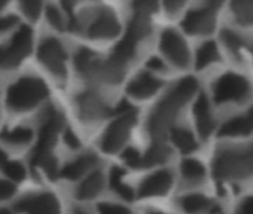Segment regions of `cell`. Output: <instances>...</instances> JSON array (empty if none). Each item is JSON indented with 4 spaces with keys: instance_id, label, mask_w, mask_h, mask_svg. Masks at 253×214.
<instances>
[{
    "instance_id": "20",
    "label": "cell",
    "mask_w": 253,
    "mask_h": 214,
    "mask_svg": "<svg viewBox=\"0 0 253 214\" xmlns=\"http://www.w3.org/2000/svg\"><path fill=\"white\" fill-rule=\"evenodd\" d=\"M253 133V109L237 115L219 128L220 137H246Z\"/></svg>"
},
{
    "instance_id": "8",
    "label": "cell",
    "mask_w": 253,
    "mask_h": 214,
    "mask_svg": "<svg viewBox=\"0 0 253 214\" xmlns=\"http://www.w3.org/2000/svg\"><path fill=\"white\" fill-rule=\"evenodd\" d=\"M38 58L39 61L51 71L52 76L58 79H64L67 74L66 69V60L67 54L64 51V46L61 45L60 40L55 37H46L42 40L38 49Z\"/></svg>"
},
{
    "instance_id": "44",
    "label": "cell",
    "mask_w": 253,
    "mask_h": 214,
    "mask_svg": "<svg viewBox=\"0 0 253 214\" xmlns=\"http://www.w3.org/2000/svg\"><path fill=\"white\" fill-rule=\"evenodd\" d=\"M61 2H63V6L66 8V11L67 12H72L73 6L79 2V0H61Z\"/></svg>"
},
{
    "instance_id": "27",
    "label": "cell",
    "mask_w": 253,
    "mask_h": 214,
    "mask_svg": "<svg viewBox=\"0 0 253 214\" xmlns=\"http://www.w3.org/2000/svg\"><path fill=\"white\" fill-rule=\"evenodd\" d=\"M231 11L240 24L253 26V0H232Z\"/></svg>"
},
{
    "instance_id": "52",
    "label": "cell",
    "mask_w": 253,
    "mask_h": 214,
    "mask_svg": "<svg viewBox=\"0 0 253 214\" xmlns=\"http://www.w3.org/2000/svg\"><path fill=\"white\" fill-rule=\"evenodd\" d=\"M250 51H252V55H253V48H252V49H250Z\"/></svg>"
},
{
    "instance_id": "19",
    "label": "cell",
    "mask_w": 253,
    "mask_h": 214,
    "mask_svg": "<svg viewBox=\"0 0 253 214\" xmlns=\"http://www.w3.org/2000/svg\"><path fill=\"white\" fill-rule=\"evenodd\" d=\"M98 164V158L94 153H85L81 155L79 158L73 159L72 162L66 164L63 167V170L60 171V176L66 180H79L85 176H88L91 171H94V168Z\"/></svg>"
},
{
    "instance_id": "24",
    "label": "cell",
    "mask_w": 253,
    "mask_h": 214,
    "mask_svg": "<svg viewBox=\"0 0 253 214\" xmlns=\"http://www.w3.org/2000/svg\"><path fill=\"white\" fill-rule=\"evenodd\" d=\"M170 158V149L163 140H154V143L143 152L142 156V168H151L157 165H163Z\"/></svg>"
},
{
    "instance_id": "38",
    "label": "cell",
    "mask_w": 253,
    "mask_h": 214,
    "mask_svg": "<svg viewBox=\"0 0 253 214\" xmlns=\"http://www.w3.org/2000/svg\"><path fill=\"white\" fill-rule=\"evenodd\" d=\"M15 186L8 180H0V201L9 199L15 193Z\"/></svg>"
},
{
    "instance_id": "5",
    "label": "cell",
    "mask_w": 253,
    "mask_h": 214,
    "mask_svg": "<svg viewBox=\"0 0 253 214\" xmlns=\"http://www.w3.org/2000/svg\"><path fill=\"white\" fill-rule=\"evenodd\" d=\"M136 121H137V112L133 107L124 112H119L118 118L110 122V125L106 128L100 140V146L103 152L106 153L119 152L125 146V143L128 142L131 130L136 125Z\"/></svg>"
},
{
    "instance_id": "17",
    "label": "cell",
    "mask_w": 253,
    "mask_h": 214,
    "mask_svg": "<svg viewBox=\"0 0 253 214\" xmlns=\"http://www.w3.org/2000/svg\"><path fill=\"white\" fill-rule=\"evenodd\" d=\"M192 110H194V118H195V127H197L200 137L207 139L216 128V121H214L207 97L200 95L194 103Z\"/></svg>"
},
{
    "instance_id": "11",
    "label": "cell",
    "mask_w": 253,
    "mask_h": 214,
    "mask_svg": "<svg viewBox=\"0 0 253 214\" xmlns=\"http://www.w3.org/2000/svg\"><path fill=\"white\" fill-rule=\"evenodd\" d=\"M161 51L166 58L179 69H186L191 63L189 49L182 36L174 30H166L161 35Z\"/></svg>"
},
{
    "instance_id": "4",
    "label": "cell",
    "mask_w": 253,
    "mask_h": 214,
    "mask_svg": "<svg viewBox=\"0 0 253 214\" xmlns=\"http://www.w3.org/2000/svg\"><path fill=\"white\" fill-rule=\"evenodd\" d=\"M49 95L46 83L35 76H24L9 86L6 104L12 112H27Z\"/></svg>"
},
{
    "instance_id": "15",
    "label": "cell",
    "mask_w": 253,
    "mask_h": 214,
    "mask_svg": "<svg viewBox=\"0 0 253 214\" xmlns=\"http://www.w3.org/2000/svg\"><path fill=\"white\" fill-rule=\"evenodd\" d=\"M182 27L189 35H209L214 29V12L211 8H200L186 14Z\"/></svg>"
},
{
    "instance_id": "16",
    "label": "cell",
    "mask_w": 253,
    "mask_h": 214,
    "mask_svg": "<svg viewBox=\"0 0 253 214\" xmlns=\"http://www.w3.org/2000/svg\"><path fill=\"white\" fill-rule=\"evenodd\" d=\"M177 204L185 214H214L219 211L216 202L200 192H188L182 195Z\"/></svg>"
},
{
    "instance_id": "7",
    "label": "cell",
    "mask_w": 253,
    "mask_h": 214,
    "mask_svg": "<svg viewBox=\"0 0 253 214\" xmlns=\"http://www.w3.org/2000/svg\"><path fill=\"white\" fill-rule=\"evenodd\" d=\"M61 130H63V115L57 109H54V107H49L42 116V124L39 127V139L32 152V158L52 153V147L55 146L57 137Z\"/></svg>"
},
{
    "instance_id": "37",
    "label": "cell",
    "mask_w": 253,
    "mask_h": 214,
    "mask_svg": "<svg viewBox=\"0 0 253 214\" xmlns=\"http://www.w3.org/2000/svg\"><path fill=\"white\" fill-rule=\"evenodd\" d=\"M122 159L124 162L131 167V168H142V156H143V152H140L139 149L136 147H128V149H124L122 152Z\"/></svg>"
},
{
    "instance_id": "33",
    "label": "cell",
    "mask_w": 253,
    "mask_h": 214,
    "mask_svg": "<svg viewBox=\"0 0 253 214\" xmlns=\"http://www.w3.org/2000/svg\"><path fill=\"white\" fill-rule=\"evenodd\" d=\"M222 42L225 43V46L232 52V54H240L241 48L244 46L243 39L232 30H223L222 32Z\"/></svg>"
},
{
    "instance_id": "26",
    "label": "cell",
    "mask_w": 253,
    "mask_h": 214,
    "mask_svg": "<svg viewBox=\"0 0 253 214\" xmlns=\"http://www.w3.org/2000/svg\"><path fill=\"white\" fill-rule=\"evenodd\" d=\"M149 33H151V18L143 15H133L128 24V30H126L125 35L134 39L136 42H140L146 36H149Z\"/></svg>"
},
{
    "instance_id": "36",
    "label": "cell",
    "mask_w": 253,
    "mask_h": 214,
    "mask_svg": "<svg viewBox=\"0 0 253 214\" xmlns=\"http://www.w3.org/2000/svg\"><path fill=\"white\" fill-rule=\"evenodd\" d=\"M21 9L32 21H36L42 11V0H20Z\"/></svg>"
},
{
    "instance_id": "50",
    "label": "cell",
    "mask_w": 253,
    "mask_h": 214,
    "mask_svg": "<svg viewBox=\"0 0 253 214\" xmlns=\"http://www.w3.org/2000/svg\"><path fill=\"white\" fill-rule=\"evenodd\" d=\"M148 214H164V213H161V211H149Z\"/></svg>"
},
{
    "instance_id": "42",
    "label": "cell",
    "mask_w": 253,
    "mask_h": 214,
    "mask_svg": "<svg viewBox=\"0 0 253 214\" xmlns=\"http://www.w3.org/2000/svg\"><path fill=\"white\" fill-rule=\"evenodd\" d=\"M238 213L240 214H253V195H249L247 198H244L240 202Z\"/></svg>"
},
{
    "instance_id": "25",
    "label": "cell",
    "mask_w": 253,
    "mask_h": 214,
    "mask_svg": "<svg viewBox=\"0 0 253 214\" xmlns=\"http://www.w3.org/2000/svg\"><path fill=\"white\" fill-rule=\"evenodd\" d=\"M169 134H170V140L174 144V147H177L182 153L188 155V153H192L197 150L198 143L191 130L182 128V127H173Z\"/></svg>"
},
{
    "instance_id": "28",
    "label": "cell",
    "mask_w": 253,
    "mask_h": 214,
    "mask_svg": "<svg viewBox=\"0 0 253 214\" xmlns=\"http://www.w3.org/2000/svg\"><path fill=\"white\" fill-rule=\"evenodd\" d=\"M0 170L14 181H23L26 178V168L20 162L9 159L2 149H0Z\"/></svg>"
},
{
    "instance_id": "23",
    "label": "cell",
    "mask_w": 253,
    "mask_h": 214,
    "mask_svg": "<svg viewBox=\"0 0 253 214\" xmlns=\"http://www.w3.org/2000/svg\"><path fill=\"white\" fill-rule=\"evenodd\" d=\"M109 186L113 193H116L122 201L126 202L133 201L137 195V189H133L125 181V171L118 167H113L109 173Z\"/></svg>"
},
{
    "instance_id": "13",
    "label": "cell",
    "mask_w": 253,
    "mask_h": 214,
    "mask_svg": "<svg viewBox=\"0 0 253 214\" xmlns=\"http://www.w3.org/2000/svg\"><path fill=\"white\" fill-rule=\"evenodd\" d=\"M15 210L26 214H61V208L57 196L49 192L36 193L23 198L15 205Z\"/></svg>"
},
{
    "instance_id": "45",
    "label": "cell",
    "mask_w": 253,
    "mask_h": 214,
    "mask_svg": "<svg viewBox=\"0 0 253 214\" xmlns=\"http://www.w3.org/2000/svg\"><path fill=\"white\" fill-rule=\"evenodd\" d=\"M206 2H207V6H209V8H211V9H217V8L225 2V0H206Z\"/></svg>"
},
{
    "instance_id": "10",
    "label": "cell",
    "mask_w": 253,
    "mask_h": 214,
    "mask_svg": "<svg viewBox=\"0 0 253 214\" xmlns=\"http://www.w3.org/2000/svg\"><path fill=\"white\" fill-rule=\"evenodd\" d=\"M33 33L27 26H23L12 37L11 43L5 48L3 55V67L14 69L23 63V60L32 52L33 45Z\"/></svg>"
},
{
    "instance_id": "40",
    "label": "cell",
    "mask_w": 253,
    "mask_h": 214,
    "mask_svg": "<svg viewBox=\"0 0 253 214\" xmlns=\"http://www.w3.org/2000/svg\"><path fill=\"white\" fill-rule=\"evenodd\" d=\"M15 24H18V18L15 15L0 17V32H6V30L12 29Z\"/></svg>"
},
{
    "instance_id": "18",
    "label": "cell",
    "mask_w": 253,
    "mask_h": 214,
    "mask_svg": "<svg viewBox=\"0 0 253 214\" xmlns=\"http://www.w3.org/2000/svg\"><path fill=\"white\" fill-rule=\"evenodd\" d=\"M161 85H163V82L160 79H157L151 73L142 71L128 83L126 92H128L133 98L145 100V98H151L152 95H155L160 91Z\"/></svg>"
},
{
    "instance_id": "6",
    "label": "cell",
    "mask_w": 253,
    "mask_h": 214,
    "mask_svg": "<svg viewBox=\"0 0 253 214\" xmlns=\"http://www.w3.org/2000/svg\"><path fill=\"white\" fill-rule=\"evenodd\" d=\"M249 94L250 85L247 79L237 73H225L213 83V100L216 104L244 103Z\"/></svg>"
},
{
    "instance_id": "32",
    "label": "cell",
    "mask_w": 253,
    "mask_h": 214,
    "mask_svg": "<svg viewBox=\"0 0 253 214\" xmlns=\"http://www.w3.org/2000/svg\"><path fill=\"white\" fill-rule=\"evenodd\" d=\"M158 9V0H133V11L134 15L149 17L157 12Z\"/></svg>"
},
{
    "instance_id": "34",
    "label": "cell",
    "mask_w": 253,
    "mask_h": 214,
    "mask_svg": "<svg viewBox=\"0 0 253 214\" xmlns=\"http://www.w3.org/2000/svg\"><path fill=\"white\" fill-rule=\"evenodd\" d=\"M98 214H134L122 202H100L97 205Z\"/></svg>"
},
{
    "instance_id": "14",
    "label": "cell",
    "mask_w": 253,
    "mask_h": 214,
    "mask_svg": "<svg viewBox=\"0 0 253 214\" xmlns=\"http://www.w3.org/2000/svg\"><path fill=\"white\" fill-rule=\"evenodd\" d=\"M85 33L91 39H112L119 33V23L116 15L109 9L98 11L94 18L86 24Z\"/></svg>"
},
{
    "instance_id": "35",
    "label": "cell",
    "mask_w": 253,
    "mask_h": 214,
    "mask_svg": "<svg viewBox=\"0 0 253 214\" xmlns=\"http://www.w3.org/2000/svg\"><path fill=\"white\" fill-rule=\"evenodd\" d=\"M45 14H46V20L49 21V24H51L55 30L63 32V30H66V29L69 27V24L66 23V18H64L63 14L58 11V8L49 5V6L46 8V12H45Z\"/></svg>"
},
{
    "instance_id": "21",
    "label": "cell",
    "mask_w": 253,
    "mask_h": 214,
    "mask_svg": "<svg viewBox=\"0 0 253 214\" xmlns=\"http://www.w3.org/2000/svg\"><path fill=\"white\" fill-rule=\"evenodd\" d=\"M104 184H106V178H104L103 173L98 170H94L88 176H85V178L79 183L75 195L81 201L94 199L101 193V190L104 189Z\"/></svg>"
},
{
    "instance_id": "53",
    "label": "cell",
    "mask_w": 253,
    "mask_h": 214,
    "mask_svg": "<svg viewBox=\"0 0 253 214\" xmlns=\"http://www.w3.org/2000/svg\"><path fill=\"white\" fill-rule=\"evenodd\" d=\"M237 214H240V213H237Z\"/></svg>"
},
{
    "instance_id": "2",
    "label": "cell",
    "mask_w": 253,
    "mask_h": 214,
    "mask_svg": "<svg viewBox=\"0 0 253 214\" xmlns=\"http://www.w3.org/2000/svg\"><path fill=\"white\" fill-rule=\"evenodd\" d=\"M213 174L220 181L253 177V143L247 146L220 147L213 158Z\"/></svg>"
},
{
    "instance_id": "12",
    "label": "cell",
    "mask_w": 253,
    "mask_h": 214,
    "mask_svg": "<svg viewBox=\"0 0 253 214\" xmlns=\"http://www.w3.org/2000/svg\"><path fill=\"white\" fill-rule=\"evenodd\" d=\"M174 183V176L169 168L157 170L148 174L137 187V195L140 198H160L167 195Z\"/></svg>"
},
{
    "instance_id": "43",
    "label": "cell",
    "mask_w": 253,
    "mask_h": 214,
    "mask_svg": "<svg viewBox=\"0 0 253 214\" xmlns=\"http://www.w3.org/2000/svg\"><path fill=\"white\" fill-rule=\"evenodd\" d=\"M146 67H148L149 70H152V71H163V70L166 69V64H164L163 60H160V58H157V57H151V58L148 60V63H146Z\"/></svg>"
},
{
    "instance_id": "3",
    "label": "cell",
    "mask_w": 253,
    "mask_h": 214,
    "mask_svg": "<svg viewBox=\"0 0 253 214\" xmlns=\"http://www.w3.org/2000/svg\"><path fill=\"white\" fill-rule=\"evenodd\" d=\"M75 67L79 76L92 83L115 85L122 80L125 66L115 63L112 58H100L89 49H79L75 55Z\"/></svg>"
},
{
    "instance_id": "48",
    "label": "cell",
    "mask_w": 253,
    "mask_h": 214,
    "mask_svg": "<svg viewBox=\"0 0 253 214\" xmlns=\"http://www.w3.org/2000/svg\"><path fill=\"white\" fill-rule=\"evenodd\" d=\"M72 214H86L84 210H81V208H75L73 211H72Z\"/></svg>"
},
{
    "instance_id": "39",
    "label": "cell",
    "mask_w": 253,
    "mask_h": 214,
    "mask_svg": "<svg viewBox=\"0 0 253 214\" xmlns=\"http://www.w3.org/2000/svg\"><path fill=\"white\" fill-rule=\"evenodd\" d=\"M64 142H66V144H67L69 147H72V149L81 147V140L78 139V136H76L70 128H67V130L64 131Z\"/></svg>"
},
{
    "instance_id": "9",
    "label": "cell",
    "mask_w": 253,
    "mask_h": 214,
    "mask_svg": "<svg viewBox=\"0 0 253 214\" xmlns=\"http://www.w3.org/2000/svg\"><path fill=\"white\" fill-rule=\"evenodd\" d=\"M76 107L79 118L86 124L98 122L112 113L110 106L106 103V100L94 91H84L78 94Z\"/></svg>"
},
{
    "instance_id": "46",
    "label": "cell",
    "mask_w": 253,
    "mask_h": 214,
    "mask_svg": "<svg viewBox=\"0 0 253 214\" xmlns=\"http://www.w3.org/2000/svg\"><path fill=\"white\" fill-rule=\"evenodd\" d=\"M3 55H5V48L0 46V67H3Z\"/></svg>"
},
{
    "instance_id": "41",
    "label": "cell",
    "mask_w": 253,
    "mask_h": 214,
    "mask_svg": "<svg viewBox=\"0 0 253 214\" xmlns=\"http://www.w3.org/2000/svg\"><path fill=\"white\" fill-rule=\"evenodd\" d=\"M185 3H186V0H164V8L167 9V12L176 14L179 9L183 8Z\"/></svg>"
},
{
    "instance_id": "51",
    "label": "cell",
    "mask_w": 253,
    "mask_h": 214,
    "mask_svg": "<svg viewBox=\"0 0 253 214\" xmlns=\"http://www.w3.org/2000/svg\"><path fill=\"white\" fill-rule=\"evenodd\" d=\"M214 214H223V213H222V211H220V210H219V211H216V213H214Z\"/></svg>"
},
{
    "instance_id": "47",
    "label": "cell",
    "mask_w": 253,
    "mask_h": 214,
    "mask_svg": "<svg viewBox=\"0 0 253 214\" xmlns=\"http://www.w3.org/2000/svg\"><path fill=\"white\" fill-rule=\"evenodd\" d=\"M8 2H9V0H0V11H2L8 5Z\"/></svg>"
},
{
    "instance_id": "1",
    "label": "cell",
    "mask_w": 253,
    "mask_h": 214,
    "mask_svg": "<svg viewBox=\"0 0 253 214\" xmlns=\"http://www.w3.org/2000/svg\"><path fill=\"white\" fill-rule=\"evenodd\" d=\"M197 88L198 85L194 77H183L160 100L151 112L146 125L152 140H163L170 133L177 115L192 100Z\"/></svg>"
},
{
    "instance_id": "31",
    "label": "cell",
    "mask_w": 253,
    "mask_h": 214,
    "mask_svg": "<svg viewBox=\"0 0 253 214\" xmlns=\"http://www.w3.org/2000/svg\"><path fill=\"white\" fill-rule=\"evenodd\" d=\"M0 139L11 144H27L33 139V131L26 127H18L14 130H5L0 133Z\"/></svg>"
},
{
    "instance_id": "29",
    "label": "cell",
    "mask_w": 253,
    "mask_h": 214,
    "mask_svg": "<svg viewBox=\"0 0 253 214\" xmlns=\"http://www.w3.org/2000/svg\"><path fill=\"white\" fill-rule=\"evenodd\" d=\"M219 60V51L214 42H206L204 45L200 46L195 55V66L197 69H204L210 66L211 63Z\"/></svg>"
},
{
    "instance_id": "22",
    "label": "cell",
    "mask_w": 253,
    "mask_h": 214,
    "mask_svg": "<svg viewBox=\"0 0 253 214\" xmlns=\"http://www.w3.org/2000/svg\"><path fill=\"white\" fill-rule=\"evenodd\" d=\"M180 180L186 187H197L206 180L204 165L194 158H186L180 162Z\"/></svg>"
},
{
    "instance_id": "30",
    "label": "cell",
    "mask_w": 253,
    "mask_h": 214,
    "mask_svg": "<svg viewBox=\"0 0 253 214\" xmlns=\"http://www.w3.org/2000/svg\"><path fill=\"white\" fill-rule=\"evenodd\" d=\"M30 164L33 167H41L51 180H57V177L60 176L58 162H57V158L52 153H46V155H41V156H36V158H30Z\"/></svg>"
},
{
    "instance_id": "49",
    "label": "cell",
    "mask_w": 253,
    "mask_h": 214,
    "mask_svg": "<svg viewBox=\"0 0 253 214\" xmlns=\"http://www.w3.org/2000/svg\"><path fill=\"white\" fill-rule=\"evenodd\" d=\"M0 214H12V213L6 208H0Z\"/></svg>"
}]
</instances>
